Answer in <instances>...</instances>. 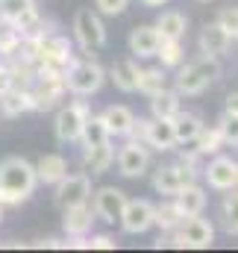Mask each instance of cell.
I'll return each instance as SVG.
<instances>
[{
	"mask_svg": "<svg viewBox=\"0 0 238 253\" xmlns=\"http://www.w3.org/2000/svg\"><path fill=\"white\" fill-rule=\"evenodd\" d=\"M120 227L129 236H141L153 227V203L150 200H126L120 212Z\"/></svg>",
	"mask_w": 238,
	"mask_h": 253,
	"instance_id": "10",
	"label": "cell"
},
{
	"mask_svg": "<svg viewBox=\"0 0 238 253\" xmlns=\"http://www.w3.org/2000/svg\"><path fill=\"white\" fill-rule=\"evenodd\" d=\"M74 39L85 50H100L106 44V27H103L100 15L91 9H79L74 15Z\"/></svg>",
	"mask_w": 238,
	"mask_h": 253,
	"instance_id": "6",
	"label": "cell"
},
{
	"mask_svg": "<svg viewBox=\"0 0 238 253\" xmlns=\"http://www.w3.org/2000/svg\"><path fill=\"white\" fill-rule=\"evenodd\" d=\"M94 194V218H100V221H106V224H115L120 221V212H123V206H126V194L115 186H103V189L91 191Z\"/></svg>",
	"mask_w": 238,
	"mask_h": 253,
	"instance_id": "11",
	"label": "cell"
},
{
	"mask_svg": "<svg viewBox=\"0 0 238 253\" xmlns=\"http://www.w3.org/2000/svg\"><path fill=\"white\" fill-rule=\"evenodd\" d=\"M203 174H206V183L215 191H230V189H236L238 162L233 156H215V159L203 168Z\"/></svg>",
	"mask_w": 238,
	"mask_h": 253,
	"instance_id": "12",
	"label": "cell"
},
{
	"mask_svg": "<svg viewBox=\"0 0 238 253\" xmlns=\"http://www.w3.org/2000/svg\"><path fill=\"white\" fill-rule=\"evenodd\" d=\"M179 221H182V212H179V206H177L174 197H168V200H162L159 206H153V224H156L162 233L177 230Z\"/></svg>",
	"mask_w": 238,
	"mask_h": 253,
	"instance_id": "25",
	"label": "cell"
},
{
	"mask_svg": "<svg viewBox=\"0 0 238 253\" xmlns=\"http://www.w3.org/2000/svg\"><path fill=\"white\" fill-rule=\"evenodd\" d=\"M0 221H3V206H0Z\"/></svg>",
	"mask_w": 238,
	"mask_h": 253,
	"instance_id": "39",
	"label": "cell"
},
{
	"mask_svg": "<svg viewBox=\"0 0 238 253\" xmlns=\"http://www.w3.org/2000/svg\"><path fill=\"white\" fill-rule=\"evenodd\" d=\"M221 147H224V138H221L218 124H215V126H203V129L197 132V138L188 141L185 150H191V153H197V156H215Z\"/></svg>",
	"mask_w": 238,
	"mask_h": 253,
	"instance_id": "22",
	"label": "cell"
},
{
	"mask_svg": "<svg viewBox=\"0 0 238 253\" xmlns=\"http://www.w3.org/2000/svg\"><path fill=\"white\" fill-rule=\"evenodd\" d=\"M33 6V0H0V18H6V21H15L24 9H30Z\"/></svg>",
	"mask_w": 238,
	"mask_h": 253,
	"instance_id": "33",
	"label": "cell"
},
{
	"mask_svg": "<svg viewBox=\"0 0 238 253\" xmlns=\"http://www.w3.org/2000/svg\"><path fill=\"white\" fill-rule=\"evenodd\" d=\"M94 6H97V12L100 15H120L126 6H129V0H94Z\"/></svg>",
	"mask_w": 238,
	"mask_h": 253,
	"instance_id": "35",
	"label": "cell"
},
{
	"mask_svg": "<svg viewBox=\"0 0 238 253\" xmlns=\"http://www.w3.org/2000/svg\"><path fill=\"white\" fill-rule=\"evenodd\" d=\"M227 112H236L238 115V91H233V94L227 97Z\"/></svg>",
	"mask_w": 238,
	"mask_h": 253,
	"instance_id": "37",
	"label": "cell"
},
{
	"mask_svg": "<svg viewBox=\"0 0 238 253\" xmlns=\"http://www.w3.org/2000/svg\"><path fill=\"white\" fill-rule=\"evenodd\" d=\"M39 186L36 165L21 156H6L0 162V206H21Z\"/></svg>",
	"mask_w": 238,
	"mask_h": 253,
	"instance_id": "1",
	"label": "cell"
},
{
	"mask_svg": "<svg viewBox=\"0 0 238 253\" xmlns=\"http://www.w3.org/2000/svg\"><path fill=\"white\" fill-rule=\"evenodd\" d=\"M68 174V159L59 153H44L36 165V177L39 183H47V186H56L62 177Z\"/></svg>",
	"mask_w": 238,
	"mask_h": 253,
	"instance_id": "21",
	"label": "cell"
},
{
	"mask_svg": "<svg viewBox=\"0 0 238 253\" xmlns=\"http://www.w3.org/2000/svg\"><path fill=\"white\" fill-rule=\"evenodd\" d=\"M100 118H103V124L109 129V135H129V126L135 121L132 109H126V106H109Z\"/></svg>",
	"mask_w": 238,
	"mask_h": 253,
	"instance_id": "24",
	"label": "cell"
},
{
	"mask_svg": "<svg viewBox=\"0 0 238 253\" xmlns=\"http://www.w3.org/2000/svg\"><path fill=\"white\" fill-rule=\"evenodd\" d=\"M179 109V94L174 88H162V91H156V94H150V112H153V118H174Z\"/></svg>",
	"mask_w": 238,
	"mask_h": 253,
	"instance_id": "23",
	"label": "cell"
},
{
	"mask_svg": "<svg viewBox=\"0 0 238 253\" xmlns=\"http://www.w3.org/2000/svg\"><path fill=\"white\" fill-rule=\"evenodd\" d=\"M138 77H141V68H138V62H132V59H118V62L109 68V80L118 85L120 91H126V94L138 91Z\"/></svg>",
	"mask_w": 238,
	"mask_h": 253,
	"instance_id": "19",
	"label": "cell"
},
{
	"mask_svg": "<svg viewBox=\"0 0 238 253\" xmlns=\"http://www.w3.org/2000/svg\"><path fill=\"white\" fill-rule=\"evenodd\" d=\"M65 77L56 74H41L36 71L33 83H30V94H33V112H47L53 106H59V100L65 97Z\"/></svg>",
	"mask_w": 238,
	"mask_h": 253,
	"instance_id": "5",
	"label": "cell"
},
{
	"mask_svg": "<svg viewBox=\"0 0 238 253\" xmlns=\"http://www.w3.org/2000/svg\"><path fill=\"white\" fill-rule=\"evenodd\" d=\"M156 56L162 59V68H179V65H182V59H185L179 39H162V42H159Z\"/></svg>",
	"mask_w": 238,
	"mask_h": 253,
	"instance_id": "31",
	"label": "cell"
},
{
	"mask_svg": "<svg viewBox=\"0 0 238 253\" xmlns=\"http://www.w3.org/2000/svg\"><path fill=\"white\" fill-rule=\"evenodd\" d=\"M218 129H221L224 144L238 147V115H236V112H224V115H221V121H218Z\"/></svg>",
	"mask_w": 238,
	"mask_h": 253,
	"instance_id": "32",
	"label": "cell"
},
{
	"mask_svg": "<svg viewBox=\"0 0 238 253\" xmlns=\"http://www.w3.org/2000/svg\"><path fill=\"white\" fill-rule=\"evenodd\" d=\"M88 115H91V109L82 103V100H74V103H68V106H62L59 115H56V138L59 141H79V135H82V124L88 121Z\"/></svg>",
	"mask_w": 238,
	"mask_h": 253,
	"instance_id": "7",
	"label": "cell"
},
{
	"mask_svg": "<svg viewBox=\"0 0 238 253\" xmlns=\"http://www.w3.org/2000/svg\"><path fill=\"white\" fill-rule=\"evenodd\" d=\"M221 77V62L215 56H200L194 62H185L179 65L177 77H174V91L179 97H194L200 91H206L215 80Z\"/></svg>",
	"mask_w": 238,
	"mask_h": 253,
	"instance_id": "2",
	"label": "cell"
},
{
	"mask_svg": "<svg viewBox=\"0 0 238 253\" xmlns=\"http://www.w3.org/2000/svg\"><path fill=\"white\" fill-rule=\"evenodd\" d=\"M185 183H197V153L191 150H182L174 165H162L153 174V189L162 197H174Z\"/></svg>",
	"mask_w": 238,
	"mask_h": 253,
	"instance_id": "3",
	"label": "cell"
},
{
	"mask_svg": "<svg viewBox=\"0 0 238 253\" xmlns=\"http://www.w3.org/2000/svg\"><path fill=\"white\" fill-rule=\"evenodd\" d=\"M236 189H238V177H236Z\"/></svg>",
	"mask_w": 238,
	"mask_h": 253,
	"instance_id": "40",
	"label": "cell"
},
{
	"mask_svg": "<svg viewBox=\"0 0 238 253\" xmlns=\"http://www.w3.org/2000/svg\"><path fill=\"white\" fill-rule=\"evenodd\" d=\"M162 88H168V74H165V68L159 65V68H141V77H138V91L141 94H156V91H162Z\"/></svg>",
	"mask_w": 238,
	"mask_h": 253,
	"instance_id": "29",
	"label": "cell"
},
{
	"mask_svg": "<svg viewBox=\"0 0 238 253\" xmlns=\"http://www.w3.org/2000/svg\"><path fill=\"white\" fill-rule=\"evenodd\" d=\"M230 44H233V39H230V33H227L218 21L209 24V27L200 33V50H203V56H215V59H221V56H227Z\"/></svg>",
	"mask_w": 238,
	"mask_h": 253,
	"instance_id": "15",
	"label": "cell"
},
{
	"mask_svg": "<svg viewBox=\"0 0 238 253\" xmlns=\"http://www.w3.org/2000/svg\"><path fill=\"white\" fill-rule=\"evenodd\" d=\"M153 27L159 30V36H162V39H182V36H185L188 21H185V15H182V12L168 9V12H162V15H159V21H156Z\"/></svg>",
	"mask_w": 238,
	"mask_h": 253,
	"instance_id": "27",
	"label": "cell"
},
{
	"mask_svg": "<svg viewBox=\"0 0 238 253\" xmlns=\"http://www.w3.org/2000/svg\"><path fill=\"white\" fill-rule=\"evenodd\" d=\"M0 109L6 118H18L24 112H33V94L30 88H18V85H9L0 91Z\"/></svg>",
	"mask_w": 238,
	"mask_h": 253,
	"instance_id": "18",
	"label": "cell"
},
{
	"mask_svg": "<svg viewBox=\"0 0 238 253\" xmlns=\"http://www.w3.org/2000/svg\"><path fill=\"white\" fill-rule=\"evenodd\" d=\"M91 200V177L85 171H77V174H65L59 183H56V203L62 209L68 206H82Z\"/></svg>",
	"mask_w": 238,
	"mask_h": 253,
	"instance_id": "8",
	"label": "cell"
},
{
	"mask_svg": "<svg viewBox=\"0 0 238 253\" xmlns=\"http://www.w3.org/2000/svg\"><path fill=\"white\" fill-rule=\"evenodd\" d=\"M221 224L230 236H238V189H230L221 200Z\"/></svg>",
	"mask_w": 238,
	"mask_h": 253,
	"instance_id": "30",
	"label": "cell"
},
{
	"mask_svg": "<svg viewBox=\"0 0 238 253\" xmlns=\"http://www.w3.org/2000/svg\"><path fill=\"white\" fill-rule=\"evenodd\" d=\"M115 162V150L106 144H97V147H82V171L88 177H100L109 171V165Z\"/></svg>",
	"mask_w": 238,
	"mask_h": 253,
	"instance_id": "17",
	"label": "cell"
},
{
	"mask_svg": "<svg viewBox=\"0 0 238 253\" xmlns=\"http://www.w3.org/2000/svg\"><path fill=\"white\" fill-rule=\"evenodd\" d=\"M88 251H115V239L106 233H97L88 239Z\"/></svg>",
	"mask_w": 238,
	"mask_h": 253,
	"instance_id": "36",
	"label": "cell"
},
{
	"mask_svg": "<svg viewBox=\"0 0 238 253\" xmlns=\"http://www.w3.org/2000/svg\"><path fill=\"white\" fill-rule=\"evenodd\" d=\"M141 3H144V6H165L168 0H141Z\"/></svg>",
	"mask_w": 238,
	"mask_h": 253,
	"instance_id": "38",
	"label": "cell"
},
{
	"mask_svg": "<svg viewBox=\"0 0 238 253\" xmlns=\"http://www.w3.org/2000/svg\"><path fill=\"white\" fill-rule=\"evenodd\" d=\"M171 124H174L177 144H188V141H194V138H197V132L203 129V121H200L197 115H191V112H182V109H179L177 115L171 118Z\"/></svg>",
	"mask_w": 238,
	"mask_h": 253,
	"instance_id": "26",
	"label": "cell"
},
{
	"mask_svg": "<svg viewBox=\"0 0 238 253\" xmlns=\"http://www.w3.org/2000/svg\"><path fill=\"white\" fill-rule=\"evenodd\" d=\"M103 83H106V71L94 59H74L68 74H65V88L71 94H77V97L97 94Z\"/></svg>",
	"mask_w": 238,
	"mask_h": 253,
	"instance_id": "4",
	"label": "cell"
},
{
	"mask_svg": "<svg viewBox=\"0 0 238 253\" xmlns=\"http://www.w3.org/2000/svg\"><path fill=\"white\" fill-rule=\"evenodd\" d=\"M218 24L230 33V39H238V6L221 9V12H218Z\"/></svg>",
	"mask_w": 238,
	"mask_h": 253,
	"instance_id": "34",
	"label": "cell"
},
{
	"mask_svg": "<svg viewBox=\"0 0 238 253\" xmlns=\"http://www.w3.org/2000/svg\"><path fill=\"white\" fill-rule=\"evenodd\" d=\"M159 42H162L159 30H156V27H147V24H141V27H135V30L129 33V50H132V56H138V59L156 56Z\"/></svg>",
	"mask_w": 238,
	"mask_h": 253,
	"instance_id": "14",
	"label": "cell"
},
{
	"mask_svg": "<svg viewBox=\"0 0 238 253\" xmlns=\"http://www.w3.org/2000/svg\"><path fill=\"white\" fill-rule=\"evenodd\" d=\"M62 212H65V215H62V227H65L68 236H88V233H91L94 209H91L88 203H82V206H68V209H62Z\"/></svg>",
	"mask_w": 238,
	"mask_h": 253,
	"instance_id": "16",
	"label": "cell"
},
{
	"mask_svg": "<svg viewBox=\"0 0 238 253\" xmlns=\"http://www.w3.org/2000/svg\"><path fill=\"white\" fill-rule=\"evenodd\" d=\"M174 200H177L182 218H188V215H203V209H206V191L200 189L197 183H185V186L174 194Z\"/></svg>",
	"mask_w": 238,
	"mask_h": 253,
	"instance_id": "20",
	"label": "cell"
},
{
	"mask_svg": "<svg viewBox=\"0 0 238 253\" xmlns=\"http://www.w3.org/2000/svg\"><path fill=\"white\" fill-rule=\"evenodd\" d=\"M203 3H209V0H203Z\"/></svg>",
	"mask_w": 238,
	"mask_h": 253,
	"instance_id": "41",
	"label": "cell"
},
{
	"mask_svg": "<svg viewBox=\"0 0 238 253\" xmlns=\"http://www.w3.org/2000/svg\"><path fill=\"white\" fill-rule=\"evenodd\" d=\"M115 159H118V171L123 177H141L150 168V150L144 141H135V138L120 147Z\"/></svg>",
	"mask_w": 238,
	"mask_h": 253,
	"instance_id": "9",
	"label": "cell"
},
{
	"mask_svg": "<svg viewBox=\"0 0 238 253\" xmlns=\"http://www.w3.org/2000/svg\"><path fill=\"white\" fill-rule=\"evenodd\" d=\"M144 144L159 150V153H168L177 147V135H174V124L168 118H147V132H144Z\"/></svg>",
	"mask_w": 238,
	"mask_h": 253,
	"instance_id": "13",
	"label": "cell"
},
{
	"mask_svg": "<svg viewBox=\"0 0 238 253\" xmlns=\"http://www.w3.org/2000/svg\"><path fill=\"white\" fill-rule=\"evenodd\" d=\"M112 135H109V129L103 124V118L100 115H88V121L82 124V135H79V141H82V147H97V144H106Z\"/></svg>",
	"mask_w": 238,
	"mask_h": 253,
	"instance_id": "28",
	"label": "cell"
}]
</instances>
